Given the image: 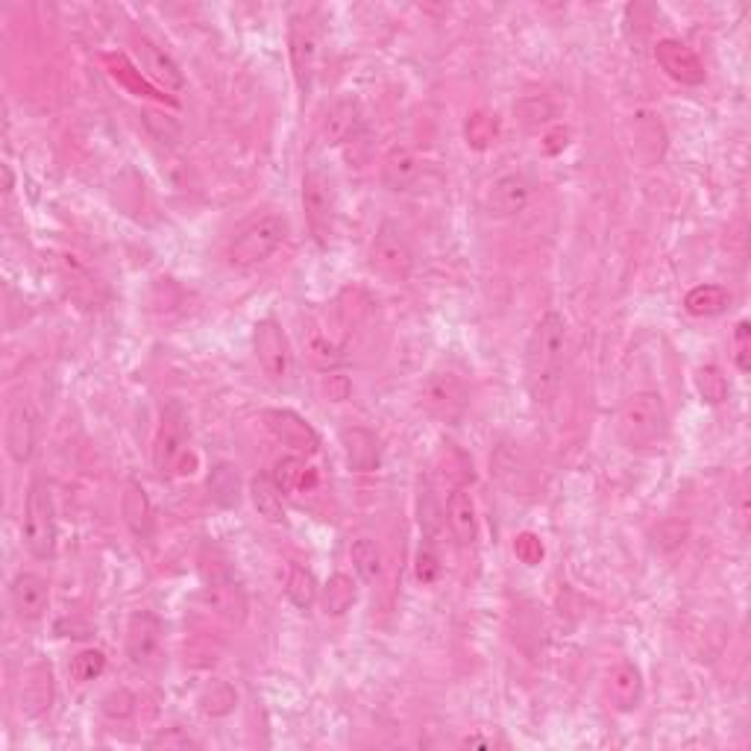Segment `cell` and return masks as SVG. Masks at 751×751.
<instances>
[{
  "label": "cell",
  "instance_id": "obj_1",
  "mask_svg": "<svg viewBox=\"0 0 751 751\" xmlns=\"http://www.w3.org/2000/svg\"><path fill=\"white\" fill-rule=\"evenodd\" d=\"M563 358H567V320L558 311H546L525 346V387L537 406H549L561 391Z\"/></svg>",
  "mask_w": 751,
  "mask_h": 751
},
{
  "label": "cell",
  "instance_id": "obj_2",
  "mask_svg": "<svg viewBox=\"0 0 751 751\" xmlns=\"http://www.w3.org/2000/svg\"><path fill=\"white\" fill-rule=\"evenodd\" d=\"M616 437L628 453H652L670 437V415L658 391H637L616 415Z\"/></svg>",
  "mask_w": 751,
  "mask_h": 751
},
{
  "label": "cell",
  "instance_id": "obj_3",
  "mask_svg": "<svg viewBox=\"0 0 751 751\" xmlns=\"http://www.w3.org/2000/svg\"><path fill=\"white\" fill-rule=\"evenodd\" d=\"M288 232H291L288 220L282 215H277V212L258 215V218L250 220L247 227L232 238V244L227 250V262L232 267H238V270L265 265L267 258L285 244Z\"/></svg>",
  "mask_w": 751,
  "mask_h": 751
},
{
  "label": "cell",
  "instance_id": "obj_4",
  "mask_svg": "<svg viewBox=\"0 0 751 751\" xmlns=\"http://www.w3.org/2000/svg\"><path fill=\"white\" fill-rule=\"evenodd\" d=\"M21 534L36 558H41V561L53 558V552H56V508H53L48 482H41V479H33L30 487H27Z\"/></svg>",
  "mask_w": 751,
  "mask_h": 751
},
{
  "label": "cell",
  "instance_id": "obj_5",
  "mask_svg": "<svg viewBox=\"0 0 751 751\" xmlns=\"http://www.w3.org/2000/svg\"><path fill=\"white\" fill-rule=\"evenodd\" d=\"M188 411L179 399H170L165 411H162V423H158L156 441H153V467L158 475H170L186 458L188 444Z\"/></svg>",
  "mask_w": 751,
  "mask_h": 751
},
{
  "label": "cell",
  "instance_id": "obj_6",
  "mask_svg": "<svg viewBox=\"0 0 751 751\" xmlns=\"http://www.w3.org/2000/svg\"><path fill=\"white\" fill-rule=\"evenodd\" d=\"M470 394L461 376L449 373V370H437V373L425 376V382L420 385V406L425 415H432L435 420L453 423L464 415Z\"/></svg>",
  "mask_w": 751,
  "mask_h": 751
},
{
  "label": "cell",
  "instance_id": "obj_7",
  "mask_svg": "<svg viewBox=\"0 0 751 751\" xmlns=\"http://www.w3.org/2000/svg\"><path fill=\"white\" fill-rule=\"evenodd\" d=\"M370 262L385 279L394 282H406L415 270V250L408 244V238L403 236V229L385 220L382 227L376 229L373 244H370Z\"/></svg>",
  "mask_w": 751,
  "mask_h": 751
},
{
  "label": "cell",
  "instance_id": "obj_8",
  "mask_svg": "<svg viewBox=\"0 0 751 751\" xmlns=\"http://www.w3.org/2000/svg\"><path fill=\"white\" fill-rule=\"evenodd\" d=\"M203 582H206V602L212 611L224 616L227 623L241 625L247 620V594L232 578L224 561L203 563Z\"/></svg>",
  "mask_w": 751,
  "mask_h": 751
},
{
  "label": "cell",
  "instance_id": "obj_9",
  "mask_svg": "<svg viewBox=\"0 0 751 751\" xmlns=\"http://www.w3.org/2000/svg\"><path fill=\"white\" fill-rule=\"evenodd\" d=\"M288 53H291V68H294L297 89L306 98V94H311L317 62H320V36H317V27L306 15H294L291 24H288Z\"/></svg>",
  "mask_w": 751,
  "mask_h": 751
},
{
  "label": "cell",
  "instance_id": "obj_10",
  "mask_svg": "<svg viewBox=\"0 0 751 751\" xmlns=\"http://www.w3.org/2000/svg\"><path fill=\"white\" fill-rule=\"evenodd\" d=\"M253 346H256V358L262 370L273 382H285L291 370H294V353H291L285 329H282L277 317L258 320L256 332H253Z\"/></svg>",
  "mask_w": 751,
  "mask_h": 751
},
{
  "label": "cell",
  "instance_id": "obj_11",
  "mask_svg": "<svg viewBox=\"0 0 751 751\" xmlns=\"http://www.w3.org/2000/svg\"><path fill=\"white\" fill-rule=\"evenodd\" d=\"M262 420H265L267 432L277 437L279 444L288 446V449H294L300 455H311L320 449L317 429L308 423L306 417L297 415V411H291V408H270V411L262 415Z\"/></svg>",
  "mask_w": 751,
  "mask_h": 751
},
{
  "label": "cell",
  "instance_id": "obj_12",
  "mask_svg": "<svg viewBox=\"0 0 751 751\" xmlns=\"http://www.w3.org/2000/svg\"><path fill=\"white\" fill-rule=\"evenodd\" d=\"M654 60H658V65H661V68L666 71L675 82H682V86H702L704 79H708L702 56L678 39L658 41V48H654Z\"/></svg>",
  "mask_w": 751,
  "mask_h": 751
},
{
  "label": "cell",
  "instance_id": "obj_13",
  "mask_svg": "<svg viewBox=\"0 0 751 751\" xmlns=\"http://www.w3.org/2000/svg\"><path fill=\"white\" fill-rule=\"evenodd\" d=\"M529 203H532V182L525 174H517V170L496 177L487 188L485 206L496 218H514V215L525 212Z\"/></svg>",
  "mask_w": 751,
  "mask_h": 751
},
{
  "label": "cell",
  "instance_id": "obj_14",
  "mask_svg": "<svg viewBox=\"0 0 751 751\" xmlns=\"http://www.w3.org/2000/svg\"><path fill=\"white\" fill-rule=\"evenodd\" d=\"M36 441H39V417L30 403L18 399L7 417V453L15 464H27L36 453Z\"/></svg>",
  "mask_w": 751,
  "mask_h": 751
},
{
  "label": "cell",
  "instance_id": "obj_15",
  "mask_svg": "<svg viewBox=\"0 0 751 751\" xmlns=\"http://www.w3.org/2000/svg\"><path fill=\"white\" fill-rule=\"evenodd\" d=\"M332 191H329L327 179L320 177L317 170H308L303 177V212H306L308 229L311 236L327 244L329 232H332Z\"/></svg>",
  "mask_w": 751,
  "mask_h": 751
},
{
  "label": "cell",
  "instance_id": "obj_16",
  "mask_svg": "<svg viewBox=\"0 0 751 751\" xmlns=\"http://www.w3.org/2000/svg\"><path fill=\"white\" fill-rule=\"evenodd\" d=\"M162 649V623L153 611H136L127 623V654L136 666H150Z\"/></svg>",
  "mask_w": 751,
  "mask_h": 751
},
{
  "label": "cell",
  "instance_id": "obj_17",
  "mask_svg": "<svg viewBox=\"0 0 751 751\" xmlns=\"http://www.w3.org/2000/svg\"><path fill=\"white\" fill-rule=\"evenodd\" d=\"M12 611L21 623H33L50 604V584L36 573H18L10 584Z\"/></svg>",
  "mask_w": 751,
  "mask_h": 751
},
{
  "label": "cell",
  "instance_id": "obj_18",
  "mask_svg": "<svg viewBox=\"0 0 751 751\" xmlns=\"http://www.w3.org/2000/svg\"><path fill=\"white\" fill-rule=\"evenodd\" d=\"M120 514H124V523H127L129 534L139 540V544H148L153 537V525H156V517H153V502H150L148 491L141 482L129 479L124 485V494H120Z\"/></svg>",
  "mask_w": 751,
  "mask_h": 751
},
{
  "label": "cell",
  "instance_id": "obj_19",
  "mask_svg": "<svg viewBox=\"0 0 751 751\" xmlns=\"http://www.w3.org/2000/svg\"><path fill=\"white\" fill-rule=\"evenodd\" d=\"M136 50H139L144 71H148L150 77L156 79L162 89L165 91L186 89V74H182L179 62L170 56L168 50L158 48L156 41H150L148 36H139V39H136Z\"/></svg>",
  "mask_w": 751,
  "mask_h": 751
},
{
  "label": "cell",
  "instance_id": "obj_20",
  "mask_svg": "<svg viewBox=\"0 0 751 751\" xmlns=\"http://www.w3.org/2000/svg\"><path fill=\"white\" fill-rule=\"evenodd\" d=\"M341 446H344L346 464L353 473H373L382 464V446L379 437L365 429V425H346L341 432Z\"/></svg>",
  "mask_w": 751,
  "mask_h": 751
},
{
  "label": "cell",
  "instance_id": "obj_21",
  "mask_svg": "<svg viewBox=\"0 0 751 751\" xmlns=\"http://www.w3.org/2000/svg\"><path fill=\"white\" fill-rule=\"evenodd\" d=\"M358 129H361V103L356 98H341L329 106L327 118L320 124V139L335 148L356 139Z\"/></svg>",
  "mask_w": 751,
  "mask_h": 751
},
{
  "label": "cell",
  "instance_id": "obj_22",
  "mask_svg": "<svg viewBox=\"0 0 751 751\" xmlns=\"http://www.w3.org/2000/svg\"><path fill=\"white\" fill-rule=\"evenodd\" d=\"M604 696L616 711H634L642 702V675L632 661H623L611 666V673L604 678Z\"/></svg>",
  "mask_w": 751,
  "mask_h": 751
},
{
  "label": "cell",
  "instance_id": "obj_23",
  "mask_svg": "<svg viewBox=\"0 0 751 751\" xmlns=\"http://www.w3.org/2000/svg\"><path fill=\"white\" fill-rule=\"evenodd\" d=\"M446 517H449V529H453L458 544L473 546L479 540V511H475V499L467 487H455L449 494Z\"/></svg>",
  "mask_w": 751,
  "mask_h": 751
},
{
  "label": "cell",
  "instance_id": "obj_24",
  "mask_svg": "<svg viewBox=\"0 0 751 751\" xmlns=\"http://www.w3.org/2000/svg\"><path fill=\"white\" fill-rule=\"evenodd\" d=\"M50 702H53V673L48 663H33L21 682V711L36 720L50 711Z\"/></svg>",
  "mask_w": 751,
  "mask_h": 751
},
{
  "label": "cell",
  "instance_id": "obj_25",
  "mask_svg": "<svg viewBox=\"0 0 751 751\" xmlns=\"http://www.w3.org/2000/svg\"><path fill=\"white\" fill-rule=\"evenodd\" d=\"M379 174H382V186L387 191L399 194V191H408V188L415 186L417 177H420V158L408 148H394L382 158V170Z\"/></svg>",
  "mask_w": 751,
  "mask_h": 751
},
{
  "label": "cell",
  "instance_id": "obj_26",
  "mask_svg": "<svg viewBox=\"0 0 751 751\" xmlns=\"http://www.w3.org/2000/svg\"><path fill=\"white\" fill-rule=\"evenodd\" d=\"M282 487L273 482L270 473H258L253 482H250V499H253V508L258 511V517H265L270 523H282L285 520V499H282Z\"/></svg>",
  "mask_w": 751,
  "mask_h": 751
},
{
  "label": "cell",
  "instance_id": "obj_27",
  "mask_svg": "<svg viewBox=\"0 0 751 751\" xmlns=\"http://www.w3.org/2000/svg\"><path fill=\"white\" fill-rule=\"evenodd\" d=\"M273 482L282 487V494H306L317 487V473L300 458V455H285L273 464Z\"/></svg>",
  "mask_w": 751,
  "mask_h": 751
},
{
  "label": "cell",
  "instance_id": "obj_28",
  "mask_svg": "<svg viewBox=\"0 0 751 751\" xmlns=\"http://www.w3.org/2000/svg\"><path fill=\"white\" fill-rule=\"evenodd\" d=\"M103 62L110 65L112 77L118 79L124 89L132 91L136 98L165 100V103H170V106L177 103V100H174V98H165V94H158V91L153 89V86H150L148 79L141 77V71L136 68V65H132V62H129L127 56H124V53H106V56H103Z\"/></svg>",
  "mask_w": 751,
  "mask_h": 751
},
{
  "label": "cell",
  "instance_id": "obj_29",
  "mask_svg": "<svg viewBox=\"0 0 751 751\" xmlns=\"http://www.w3.org/2000/svg\"><path fill=\"white\" fill-rule=\"evenodd\" d=\"M728 306H731V294L722 285H713V282L690 288L687 297H684V308L692 317H716Z\"/></svg>",
  "mask_w": 751,
  "mask_h": 751
},
{
  "label": "cell",
  "instance_id": "obj_30",
  "mask_svg": "<svg viewBox=\"0 0 751 751\" xmlns=\"http://www.w3.org/2000/svg\"><path fill=\"white\" fill-rule=\"evenodd\" d=\"M358 599V584L353 575L335 573L327 582V587L320 590V602H323V613L327 616H344Z\"/></svg>",
  "mask_w": 751,
  "mask_h": 751
},
{
  "label": "cell",
  "instance_id": "obj_31",
  "mask_svg": "<svg viewBox=\"0 0 751 751\" xmlns=\"http://www.w3.org/2000/svg\"><path fill=\"white\" fill-rule=\"evenodd\" d=\"M208 496L212 502L220 508H236L241 502V475L232 464H215V470L208 473Z\"/></svg>",
  "mask_w": 751,
  "mask_h": 751
},
{
  "label": "cell",
  "instance_id": "obj_32",
  "mask_svg": "<svg viewBox=\"0 0 751 751\" xmlns=\"http://www.w3.org/2000/svg\"><path fill=\"white\" fill-rule=\"evenodd\" d=\"M349 558H353V567H356L361 582L373 584L385 573V558H382V549L373 537H358L356 544L349 546Z\"/></svg>",
  "mask_w": 751,
  "mask_h": 751
},
{
  "label": "cell",
  "instance_id": "obj_33",
  "mask_svg": "<svg viewBox=\"0 0 751 751\" xmlns=\"http://www.w3.org/2000/svg\"><path fill=\"white\" fill-rule=\"evenodd\" d=\"M285 594L288 599L294 602V608L308 611V608L320 599V584H317V578L308 573L306 567L291 563V570H288V582H285Z\"/></svg>",
  "mask_w": 751,
  "mask_h": 751
},
{
  "label": "cell",
  "instance_id": "obj_34",
  "mask_svg": "<svg viewBox=\"0 0 751 751\" xmlns=\"http://www.w3.org/2000/svg\"><path fill=\"white\" fill-rule=\"evenodd\" d=\"M464 136H467V144H470L473 150L491 148V144L496 141V136H499V118L485 110L473 112L464 124Z\"/></svg>",
  "mask_w": 751,
  "mask_h": 751
},
{
  "label": "cell",
  "instance_id": "obj_35",
  "mask_svg": "<svg viewBox=\"0 0 751 751\" xmlns=\"http://www.w3.org/2000/svg\"><path fill=\"white\" fill-rule=\"evenodd\" d=\"M696 391L708 406H722L728 399V379L716 365H704L696 370Z\"/></svg>",
  "mask_w": 751,
  "mask_h": 751
},
{
  "label": "cell",
  "instance_id": "obj_36",
  "mask_svg": "<svg viewBox=\"0 0 751 751\" xmlns=\"http://www.w3.org/2000/svg\"><path fill=\"white\" fill-rule=\"evenodd\" d=\"M103 673H106V654L100 652V649H82L71 661V678L77 684L94 682Z\"/></svg>",
  "mask_w": 751,
  "mask_h": 751
},
{
  "label": "cell",
  "instance_id": "obj_37",
  "mask_svg": "<svg viewBox=\"0 0 751 751\" xmlns=\"http://www.w3.org/2000/svg\"><path fill=\"white\" fill-rule=\"evenodd\" d=\"M200 708L206 716H227L232 708H236V692L227 684H215L212 690L200 699Z\"/></svg>",
  "mask_w": 751,
  "mask_h": 751
},
{
  "label": "cell",
  "instance_id": "obj_38",
  "mask_svg": "<svg viewBox=\"0 0 751 751\" xmlns=\"http://www.w3.org/2000/svg\"><path fill=\"white\" fill-rule=\"evenodd\" d=\"M100 711L106 713V716L115 722L129 720V716L136 713V696H132L129 690L106 692V696H103V702H100Z\"/></svg>",
  "mask_w": 751,
  "mask_h": 751
},
{
  "label": "cell",
  "instance_id": "obj_39",
  "mask_svg": "<svg viewBox=\"0 0 751 751\" xmlns=\"http://www.w3.org/2000/svg\"><path fill=\"white\" fill-rule=\"evenodd\" d=\"M148 749H165V751H182V749H200V742L186 734L182 728H168V731H158L156 737H150Z\"/></svg>",
  "mask_w": 751,
  "mask_h": 751
},
{
  "label": "cell",
  "instance_id": "obj_40",
  "mask_svg": "<svg viewBox=\"0 0 751 751\" xmlns=\"http://www.w3.org/2000/svg\"><path fill=\"white\" fill-rule=\"evenodd\" d=\"M514 552H517V558H520V561L529 563V567H534V563L544 561L546 549H544V540H540L537 534L523 532V534H517Z\"/></svg>",
  "mask_w": 751,
  "mask_h": 751
},
{
  "label": "cell",
  "instance_id": "obj_41",
  "mask_svg": "<svg viewBox=\"0 0 751 751\" xmlns=\"http://www.w3.org/2000/svg\"><path fill=\"white\" fill-rule=\"evenodd\" d=\"M517 112H520V118L529 124V127H537V124H546V120L552 118V106H549V100L544 98H525L520 106H517Z\"/></svg>",
  "mask_w": 751,
  "mask_h": 751
},
{
  "label": "cell",
  "instance_id": "obj_42",
  "mask_svg": "<svg viewBox=\"0 0 751 751\" xmlns=\"http://www.w3.org/2000/svg\"><path fill=\"white\" fill-rule=\"evenodd\" d=\"M749 349H751V327L749 320H740L737 323V332H734V361H737V370L740 373H749Z\"/></svg>",
  "mask_w": 751,
  "mask_h": 751
},
{
  "label": "cell",
  "instance_id": "obj_43",
  "mask_svg": "<svg viewBox=\"0 0 751 751\" xmlns=\"http://www.w3.org/2000/svg\"><path fill=\"white\" fill-rule=\"evenodd\" d=\"M311 353V361H315L317 367H323V370H329V367H335L338 361H341V349H338L335 344H329V341H315V344L308 346Z\"/></svg>",
  "mask_w": 751,
  "mask_h": 751
},
{
  "label": "cell",
  "instance_id": "obj_44",
  "mask_svg": "<svg viewBox=\"0 0 751 751\" xmlns=\"http://www.w3.org/2000/svg\"><path fill=\"white\" fill-rule=\"evenodd\" d=\"M441 575V561L432 549H420L417 555V578L423 584H432Z\"/></svg>",
  "mask_w": 751,
  "mask_h": 751
},
{
  "label": "cell",
  "instance_id": "obj_45",
  "mask_svg": "<svg viewBox=\"0 0 751 751\" xmlns=\"http://www.w3.org/2000/svg\"><path fill=\"white\" fill-rule=\"evenodd\" d=\"M567 139H570V132H567V129H555V132L546 136L544 150L546 153H561V150L567 148Z\"/></svg>",
  "mask_w": 751,
  "mask_h": 751
}]
</instances>
